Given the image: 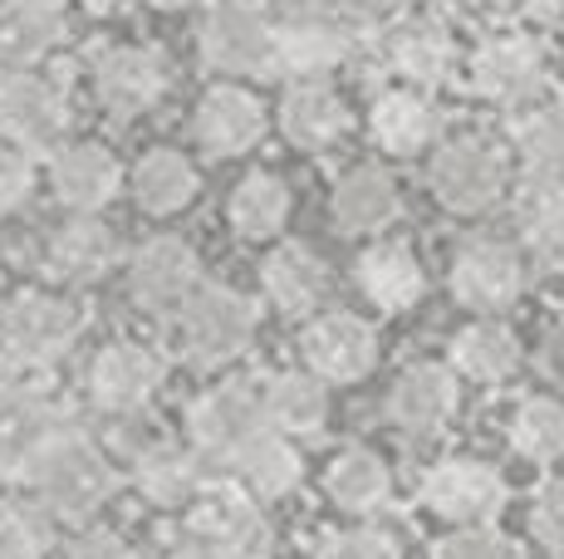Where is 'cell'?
Returning <instances> with one entry per match:
<instances>
[{
  "instance_id": "obj_1",
  "label": "cell",
  "mask_w": 564,
  "mask_h": 559,
  "mask_svg": "<svg viewBox=\"0 0 564 559\" xmlns=\"http://www.w3.org/2000/svg\"><path fill=\"white\" fill-rule=\"evenodd\" d=\"M15 481H25L30 501L45 505L54 520L89 525L94 515L113 501L123 476H118L113 457L69 417V423L54 427L40 447L25 451V461L15 467Z\"/></svg>"
},
{
  "instance_id": "obj_2",
  "label": "cell",
  "mask_w": 564,
  "mask_h": 559,
  "mask_svg": "<svg viewBox=\"0 0 564 559\" xmlns=\"http://www.w3.org/2000/svg\"><path fill=\"white\" fill-rule=\"evenodd\" d=\"M511 172H516V157L501 138L481 133V128H466V133H452L432 147L427 187L452 217H486L496 201H506Z\"/></svg>"
},
{
  "instance_id": "obj_3",
  "label": "cell",
  "mask_w": 564,
  "mask_h": 559,
  "mask_svg": "<svg viewBox=\"0 0 564 559\" xmlns=\"http://www.w3.org/2000/svg\"><path fill=\"white\" fill-rule=\"evenodd\" d=\"M84 325H89L84 305L59 285L20 289L0 305V353L30 373H50L79 349Z\"/></svg>"
},
{
  "instance_id": "obj_4",
  "label": "cell",
  "mask_w": 564,
  "mask_h": 559,
  "mask_svg": "<svg viewBox=\"0 0 564 559\" xmlns=\"http://www.w3.org/2000/svg\"><path fill=\"white\" fill-rule=\"evenodd\" d=\"M260 309L251 295L236 285H212L202 280L172 315V335H177V353L197 369H231L246 349L256 343Z\"/></svg>"
},
{
  "instance_id": "obj_5",
  "label": "cell",
  "mask_w": 564,
  "mask_h": 559,
  "mask_svg": "<svg viewBox=\"0 0 564 559\" xmlns=\"http://www.w3.org/2000/svg\"><path fill=\"white\" fill-rule=\"evenodd\" d=\"M466 84L491 109L520 113L550 94V55L535 30H491L466 55Z\"/></svg>"
},
{
  "instance_id": "obj_6",
  "label": "cell",
  "mask_w": 564,
  "mask_h": 559,
  "mask_svg": "<svg viewBox=\"0 0 564 559\" xmlns=\"http://www.w3.org/2000/svg\"><path fill=\"white\" fill-rule=\"evenodd\" d=\"M275 15L260 0H206L197 25V59L212 79H260L270 74Z\"/></svg>"
},
{
  "instance_id": "obj_7",
  "label": "cell",
  "mask_w": 564,
  "mask_h": 559,
  "mask_svg": "<svg viewBox=\"0 0 564 559\" xmlns=\"http://www.w3.org/2000/svg\"><path fill=\"white\" fill-rule=\"evenodd\" d=\"M182 423H187V437H182V442L197 451L202 467H216V471H231L236 461L270 432L265 413H260V393L251 383H236V379L202 388L187 403V417H182Z\"/></svg>"
},
{
  "instance_id": "obj_8",
  "label": "cell",
  "mask_w": 564,
  "mask_h": 559,
  "mask_svg": "<svg viewBox=\"0 0 564 559\" xmlns=\"http://www.w3.org/2000/svg\"><path fill=\"white\" fill-rule=\"evenodd\" d=\"M182 545L197 559H270L275 550V525L265 505L236 486H216L187 505L182 520Z\"/></svg>"
},
{
  "instance_id": "obj_9",
  "label": "cell",
  "mask_w": 564,
  "mask_h": 559,
  "mask_svg": "<svg viewBox=\"0 0 564 559\" xmlns=\"http://www.w3.org/2000/svg\"><path fill=\"white\" fill-rule=\"evenodd\" d=\"M74 103L54 74L40 64L0 69V138L30 157H50L69 138Z\"/></svg>"
},
{
  "instance_id": "obj_10",
  "label": "cell",
  "mask_w": 564,
  "mask_h": 559,
  "mask_svg": "<svg viewBox=\"0 0 564 559\" xmlns=\"http://www.w3.org/2000/svg\"><path fill=\"white\" fill-rule=\"evenodd\" d=\"M364 45V30L349 20L329 15L310 0V6L290 10L285 20H275V40H270V74H280L285 84L295 79H334Z\"/></svg>"
},
{
  "instance_id": "obj_11",
  "label": "cell",
  "mask_w": 564,
  "mask_h": 559,
  "mask_svg": "<svg viewBox=\"0 0 564 559\" xmlns=\"http://www.w3.org/2000/svg\"><path fill=\"white\" fill-rule=\"evenodd\" d=\"M167 383V359L143 339H113L84 369V403L99 417H143Z\"/></svg>"
},
{
  "instance_id": "obj_12",
  "label": "cell",
  "mask_w": 564,
  "mask_h": 559,
  "mask_svg": "<svg viewBox=\"0 0 564 559\" xmlns=\"http://www.w3.org/2000/svg\"><path fill=\"white\" fill-rule=\"evenodd\" d=\"M383 359L378 325L354 309H314L300 319V369H310L329 388H359Z\"/></svg>"
},
{
  "instance_id": "obj_13",
  "label": "cell",
  "mask_w": 564,
  "mask_h": 559,
  "mask_svg": "<svg viewBox=\"0 0 564 559\" xmlns=\"http://www.w3.org/2000/svg\"><path fill=\"white\" fill-rule=\"evenodd\" d=\"M525 251L501 235H466L452 251L447 295L466 315H506L525 295Z\"/></svg>"
},
{
  "instance_id": "obj_14",
  "label": "cell",
  "mask_w": 564,
  "mask_h": 559,
  "mask_svg": "<svg viewBox=\"0 0 564 559\" xmlns=\"http://www.w3.org/2000/svg\"><path fill=\"white\" fill-rule=\"evenodd\" d=\"M417 501L442 525H496V515L511 501V486L481 457H442L417 476Z\"/></svg>"
},
{
  "instance_id": "obj_15",
  "label": "cell",
  "mask_w": 564,
  "mask_h": 559,
  "mask_svg": "<svg viewBox=\"0 0 564 559\" xmlns=\"http://www.w3.org/2000/svg\"><path fill=\"white\" fill-rule=\"evenodd\" d=\"M172 69L153 45H104L89 64V94L113 123H138L167 99Z\"/></svg>"
},
{
  "instance_id": "obj_16",
  "label": "cell",
  "mask_w": 564,
  "mask_h": 559,
  "mask_svg": "<svg viewBox=\"0 0 564 559\" xmlns=\"http://www.w3.org/2000/svg\"><path fill=\"white\" fill-rule=\"evenodd\" d=\"M50 197L74 217H104L118 197H123L128 167L118 163L113 147L94 143V138H64L45 157Z\"/></svg>"
},
{
  "instance_id": "obj_17",
  "label": "cell",
  "mask_w": 564,
  "mask_h": 559,
  "mask_svg": "<svg viewBox=\"0 0 564 559\" xmlns=\"http://www.w3.org/2000/svg\"><path fill=\"white\" fill-rule=\"evenodd\" d=\"M265 133H270L265 103H260L256 89H246V84H236V79H216L197 99V109H192V138H197V147L206 157H216V163L256 153V147L265 143Z\"/></svg>"
},
{
  "instance_id": "obj_18",
  "label": "cell",
  "mask_w": 564,
  "mask_h": 559,
  "mask_svg": "<svg viewBox=\"0 0 564 559\" xmlns=\"http://www.w3.org/2000/svg\"><path fill=\"white\" fill-rule=\"evenodd\" d=\"M128 261V299L143 315H177V305L202 285V255L182 235H148Z\"/></svg>"
},
{
  "instance_id": "obj_19",
  "label": "cell",
  "mask_w": 564,
  "mask_h": 559,
  "mask_svg": "<svg viewBox=\"0 0 564 559\" xmlns=\"http://www.w3.org/2000/svg\"><path fill=\"white\" fill-rule=\"evenodd\" d=\"M462 413V379L437 359L408 363L388 388V423L412 442H432L442 437Z\"/></svg>"
},
{
  "instance_id": "obj_20",
  "label": "cell",
  "mask_w": 564,
  "mask_h": 559,
  "mask_svg": "<svg viewBox=\"0 0 564 559\" xmlns=\"http://www.w3.org/2000/svg\"><path fill=\"white\" fill-rule=\"evenodd\" d=\"M364 128H368V143L388 163H417V157H427L442 143V109L427 89L393 84V89L373 94Z\"/></svg>"
},
{
  "instance_id": "obj_21",
  "label": "cell",
  "mask_w": 564,
  "mask_h": 559,
  "mask_svg": "<svg viewBox=\"0 0 564 559\" xmlns=\"http://www.w3.org/2000/svg\"><path fill=\"white\" fill-rule=\"evenodd\" d=\"M378 55H383V69L393 74L398 84H408V89H442V84L457 74V35L447 30V20L437 15H403L393 20V25L383 30V45H378Z\"/></svg>"
},
{
  "instance_id": "obj_22",
  "label": "cell",
  "mask_w": 564,
  "mask_h": 559,
  "mask_svg": "<svg viewBox=\"0 0 564 559\" xmlns=\"http://www.w3.org/2000/svg\"><path fill=\"white\" fill-rule=\"evenodd\" d=\"M118 265H123V235L104 217H74L69 211L59 226H50L45 245H40V271L59 289L94 285Z\"/></svg>"
},
{
  "instance_id": "obj_23",
  "label": "cell",
  "mask_w": 564,
  "mask_h": 559,
  "mask_svg": "<svg viewBox=\"0 0 564 559\" xmlns=\"http://www.w3.org/2000/svg\"><path fill=\"white\" fill-rule=\"evenodd\" d=\"M275 123H280V138H285L295 153L324 157L349 138L354 113H349V99H344L329 79H295V84H285Z\"/></svg>"
},
{
  "instance_id": "obj_24",
  "label": "cell",
  "mask_w": 564,
  "mask_h": 559,
  "mask_svg": "<svg viewBox=\"0 0 564 559\" xmlns=\"http://www.w3.org/2000/svg\"><path fill=\"white\" fill-rule=\"evenodd\" d=\"M128 486L153 511H187L206 486V467L182 437H148L128 461Z\"/></svg>"
},
{
  "instance_id": "obj_25",
  "label": "cell",
  "mask_w": 564,
  "mask_h": 559,
  "mask_svg": "<svg viewBox=\"0 0 564 559\" xmlns=\"http://www.w3.org/2000/svg\"><path fill=\"white\" fill-rule=\"evenodd\" d=\"M403 217V187L383 163H354L329 191V221L339 235L373 241Z\"/></svg>"
},
{
  "instance_id": "obj_26",
  "label": "cell",
  "mask_w": 564,
  "mask_h": 559,
  "mask_svg": "<svg viewBox=\"0 0 564 559\" xmlns=\"http://www.w3.org/2000/svg\"><path fill=\"white\" fill-rule=\"evenodd\" d=\"M354 285L378 315H408L422 305L427 295V271H422V255L408 241H388L373 235L359 255H354Z\"/></svg>"
},
{
  "instance_id": "obj_27",
  "label": "cell",
  "mask_w": 564,
  "mask_h": 559,
  "mask_svg": "<svg viewBox=\"0 0 564 559\" xmlns=\"http://www.w3.org/2000/svg\"><path fill=\"white\" fill-rule=\"evenodd\" d=\"M260 299L280 319H310L329 295V265L305 241H280L260 255Z\"/></svg>"
},
{
  "instance_id": "obj_28",
  "label": "cell",
  "mask_w": 564,
  "mask_h": 559,
  "mask_svg": "<svg viewBox=\"0 0 564 559\" xmlns=\"http://www.w3.org/2000/svg\"><path fill=\"white\" fill-rule=\"evenodd\" d=\"M520 359H525V349L501 315H476L447 343V369L471 388H506L520 373Z\"/></svg>"
},
{
  "instance_id": "obj_29",
  "label": "cell",
  "mask_w": 564,
  "mask_h": 559,
  "mask_svg": "<svg viewBox=\"0 0 564 559\" xmlns=\"http://www.w3.org/2000/svg\"><path fill=\"white\" fill-rule=\"evenodd\" d=\"M324 501L339 515L368 520L393 501V467L364 442H344L324 461Z\"/></svg>"
},
{
  "instance_id": "obj_30",
  "label": "cell",
  "mask_w": 564,
  "mask_h": 559,
  "mask_svg": "<svg viewBox=\"0 0 564 559\" xmlns=\"http://www.w3.org/2000/svg\"><path fill=\"white\" fill-rule=\"evenodd\" d=\"M256 393L265 427L290 442H310L329 427V383H319L310 369H275Z\"/></svg>"
},
{
  "instance_id": "obj_31",
  "label": "cell",
  "mask_w": 564,
  "mask_h": 559,
  "mask_svg": "<svg viewBox=\"0 0 564 559\" xmlns=\"http://www.w3.org/2000/svg\"><path fill=\"white\" fill-rule=\"evenodd\" d=\"M69 40L64 0H0V69L45 64Z\"/></svg>"
},
{
  "instance_id": "obj_32",
  "label": "cell",
  "mask_w": 564,
  "mask_h": 559,
  "mask_svg": "<svg viewBox=\"0 0 564 559\" xmlns=\"http://www.w3.org/2000/svg\"><path fill=\"white\" fill-rule=\"evenodd\" d=\"M128 197L143 217H177L202 197V172L177 147H148L133 167H128Z\"/></svg>"
},
{
  "instance_id": "obj_33",
  "label": "cell",
  "mask_w": 564,
  "mask_h": 559,
  "mask_svg": "<svg viewBox=\"0 0 564 559\" xmlns=\"http://www.w3.org/2000/svg\"><path fill=\"white\" fill-rule=\"evenodd\" d=\"M290 207H295L290 182L280 177V172L256 167V172H246V177L231 187V197H226V226H231L236 241L265 245V241H275V235L285 231Z\"/></svg>"
},
{
  "instance_id": "obj_34",
  "label": "cell",
  "mask_w": 564,
  "mask_h": 559,
  "mask_svg": "<svg viewBox=\"0 0 564 559\" xmlns=\"http://www.w3.org/2000/svg\"><path fill=\"white\" fill-rule=\"evenodd\" d=\"M231 476L241 481V491L246 496H256L260 505H280V501H290L300 486H305L310 467H305L300 442H290V437H280V432H265L231 467Z\"/></svg>"
},
{
  "instance_id": "obj_35",
  "label": "cell",
  "mask_w": 564,
  "mask_h": 559,
  "mask_svg": "<svg viewBox=\"0 0 564 559\" xmlns=\"http://www.w3.org/2000/svg\"><path fill=\"white\" fill-rule=\"evenodd\" d=\"M511 157L525 167V177L564 182V94H545L530 109H520Z\"/></svg>"
},
{
  "instance_id": "obj_36",
  "label": "cell",
  "mask_w": 564,
  "mask_h": 559,
  "mask_svg": "<svg viewBox=\"0 0 564 559\" xmlns=\"http://www.w3.org/2000/svg\"><path fill=\"white\" fill-rule=\"evenodd\" d=\"M516 231L525 255L564 265V182H525V191L516 197Z\"/></svg>"
},
{
  "instance_id": "obj_37",
  "label": "cell",
  "mask_w": 564,
  "mask_h": 559,
  "mask_svg": "<svg viewBox=\"0 0 564 559\" xmlns=\"http://www.w3.org/2000/svg\"><path fill=\"white\" fill-rule=\"evenodd\" d=\"M506 437L530 467H555L564 461V403L550 393H530L511 407Z\"/></svg>"
},
{
  "instance_id": "obj_38",
  "label": "cell",
  "mask_w": 564,
  "mask_h": 559,
  "mask_svg": "<svg viewBox=\"0 0 564 559\" xmlns=\"http://www.w3.org/2000/svg\"><path fill=\"white\" fill-rule=\"evenodd\" d=\"M54 515L35 501L0 496V559H50L54 550Z\"/></svg>"
},
{
  "instance_id": "obj_39",
  "label": "cell",
  "mask_w": 564,
  "mask_h": 559,
  "mask_svg": "<svg viewBox=\"0 0 564 559\" xmlns=\"http://www.w3.org/2000/svg\"><path fill=\"white\" fill-rule=\"evenodd\" d=\"M40 187V167L30 153H20V147L0 143V221L15 217V211L30 207V197H35Z\"/></svg>"
},
{
  "instance_id": "obj_40",
  "label": "cell",
  "mask_w": 564,
  "mask_h": 559,
  "mask_svg": "<svg viewBox=\"0 0 564 559\" xmlns=\"http://www.w3.org/2000/svg\"><path fill=\"white\" fill-rule=\"evenodd\" d=\"M432 559H516V545L496 525H457L437 540Z\"/></svg>"
},
{
  "instance_id": "obj_41",
  "label": "cell",
  "mask_w": 564,
  "mask_h": 559,
  "mask_svg": "<svg viewBox=\"0 0 564 559\" xmlns=\"http://www.w3.org/2000/svg\"><path fill=\"white\" fill-rule=\"evenodd\" d=\"M324 559H403V545L378 525H354L324 540Z\"/></svg>"
},
{
  "instance_id": "obj_42",
  "label": "cell",
  "mask_w": 564,
  "mask_h": 559,
  "mask_svg": "<svg viewBox=\"0 0 564 559\" xmlns=\"http://www.w3.org/2000/svg\"><path fill=\"white\" fill-rule=\"evenodd\" d=\"M530 530H535V540L550 555L564 559V476L545 481L535 491V501H530Z\"/></svg>"
},
{
  "instance_id": "obj_43",
  "label": "cell",
  "mask_w": 564,
  "mask_h": 559,
  "mask_svg": "<svg viewBox=\"0 0 564 559\" xmlns=\"http://www.w3.org/2000/svg\"><path fill=\"white\" fill-rule=\"evenodd\" d=\"M64 559H138V550L123 540L118 530H104V525H84L69 545H64Z\"/></svg>"
},
{
  "instance_id": "obj_44",
  "label": "cell",
  "mask_w": 564,
  "mask_h": 559,
  "mask_svg": "<svg viewBox=\"0 0 564 559\" xmlns=\"http://www.w3.org/2000/svg\"><path fill=\"white\" fill-rule=\"evenodd\" d=\"M319 10H329V15H339V20H349V25H378V20H388V15H398V6L403 0H314Z\"/></svg>"
},
{
  "instance_id": "obj_45",
  "label": "cell",
  "mask_w": 564,
  "mask_h": 559,
  "mask_svg": "<svg viewBox=\"0 0 564 559\" xmlns=\"http://www.w3.org/2000/svg\"><path fill=\"white\" fill-rule=\"evenodd\" d=\"M516 10L530 20V30H564V0H516Z\"/></svg>"
},
{
  "instance_id": "obj_46",
  "label": "cell",
  "mask_w": 564,
  "mask_h": 559,
  "mask_svg": "<svg viewBox=\"0 0 564 559\" xmlns=\"http://www.w3.org/2000/svg\"><path fill=\"white\" fill-rule=\"evenodd\" d=\"M148 10H162V15H182V10H202L206 0H143Z\"/></svg>"
},
{
  "instance_id": "obj_47",
  "label": "cell",
  "mask_w": 564,
  "mask_h": 559,
  "mask_svg": "<svg viewBox=\"0 0 564 559\" xmlns=\"http://www.w3.org/2000/svg\"><path fill=\"white\" fill-rule=\"evenodd\" d=\"M74 6L89 10V15H113V10L123 6V0H74Z\"/></svg>"
},
{
  "instance_id": "obj_48",
  "label": "cell",
  "mask_w": 564,
  "mask_h": 559,
  "mask_svg": "<svg viewBox=\"0 0 564 559\" xmlns=\"http://www.w3.org/2000/svg\"><path fill=\"white\" fill-rule=\"evenodd\" d=\"M471 10H516V0H466Z\"/></svg>"
},
{
  "instance_id": "obj_49",
  "label": "cell",
  "mask_w": 564,
  "mask_h": 559,
  "mask_svg": "<svg viewBox=\"0 0 564 559\" xmlns=\"http://www.w3.org/2000/svg\"><path fill=\"white\" fill-rule=\"evenodd\" d=\"M158 559H197V555H192V550H187V545H177V550H162Z\"/></svg>"
},
{
  "instance_id": "obj_50",
  "label": "cell",
  "mask_w": 564,
  "mask_h": 559,
  "mask_svg": "<svg viewBox=\"0 0 564 559\" xmlns=\"http://www.w3.org/2000/svg\"><path fill=\"white\" fill-rule=\"evenodd\" d=\"M555 339H560V349H564V299H560V309H555Z\"/></svg>"
},
{
  "instance_id": "obj_51",
  "label": "cell",
  "mask_w": 564,
  "mask_h": 559,
  "mask_svg": "<svg viewBox=\"0 0 564 559\" xmlns=\"http://www.w3.org/2000/svg\"><path fill=\"white\" fill-rule=\"evenodd\" d=\"M6 481H10V467H6V457H0V486H6Z\"/></svg>"
}]
</instances>
